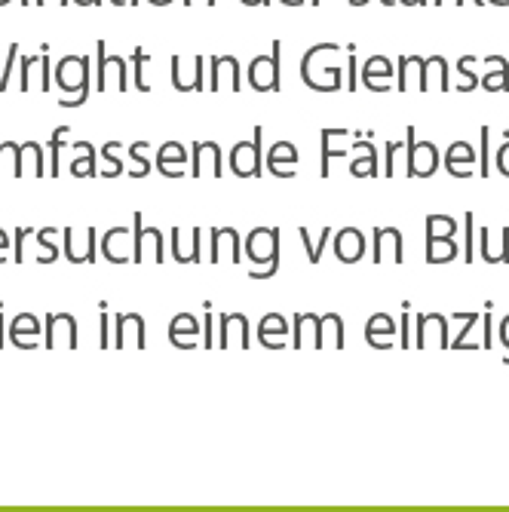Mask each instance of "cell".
I'll return each mask as SVG.
<instances>
[{
	"mask_svg": "<svg viewBox=\"0 0 509 512\" xmlns=\"http://www.w3.org/2000/svg\"><path fill=\"white\" fill-rule=\"evenodd\" d=\"M454 234H457L454 218H448V215H430L427 218V258L433 264L451 261L457 255Z\"/></svg>",
	"mask_w": 509,
	"mask_h": 512,
	"instance_id": "6da1fadb",
	"label": "cell"
},
{
	"mask_svg": "<svg viewBox=\"0 0 509 512\" xmlns=\"http://www.w3.org/2000/svg\"><path fill=\"white\" fill-rule=\"evenodd\" d=\"M246 252L255 264H280V230L273 227H261V230H252V237L246 243Z\"/></svg>",
	"mask_w": 509,
	"mask_h": 512,
	"instance_id": "7a4b0ae2",
	"label": "cell"
},
{
	"mask_svg": "<svg viewBox=\"0 0 509 512\" xmlns=\"http://www.w3.org/2000/svg\"><path fill=\"white\" fill-rule=\"evenodd\" d=\"M230 169L243 178L261 175V138H255V142H240L234 154H230Z\"/></svg>",
	"mask_w": 509,
	"mask_h": 512,
	"instance_id": "3957f363",
	"label": "cell"
},
{
	"mask_svg": "<svg viewBox=\"0 0 509 512\" xmlns=\"http://www.w3.org/2000/svg\"><path fill=\"white\" fill-rule=\"evenodd\" d=\"M408 148H411V157H408V175H414V178H430L433 172H436V163H439V157H436V148L433 145H427V142H414V138H408Z\"/></svg>",
	"mask_w": 509,
	"mask_h": 512,
	"instance_id": "277c9868",
	"label": "cell"
},
{
	"mask_svg": "<svg viewBox=\"0 0 509 512\" xmlns=\"http://www.w3.org/2000/svg\"><path fill=\"white\" fill-rule=\"evenodd\" d=\"M37 335H40V322L34 313H19L13 319V329H10V341L16 347H37Z\"/></svg>",
	"mask_w": 509,
	"mask_h": 512,
	"instance_id": "5b68a950",
	"label": "cell"
},
{
	"mask_svg": "<svg viewBox=\"0 0 509 512\" xmlns=\"http://www.w3.org/2000/svg\"><path fill=\"white\" fill-rule=\"evenodd\" d=\"M184 163H188V154H184L181 142H166L157 154V169L169 178L184 175Z\"/></svg>",
	"mask_w": 509,
	"mask_h": 512,
	"instance_id": "8992f818",
	"label": "cell"
},
{
	"mask_svg": "<svg viewBox=\"0 0 509 512\" xmlns=\"http://www.w3.org/2000/svg\"><path fill=\"white\" fill-rule=\"evenodd\" d=\"M194 335H200V325L194 322V316L191 313H181V316H175L172 319V325H169V341L175 344V347H184V350H191L197 341H194Z\"/></svg>",
	"mask_w": 509,
	"mask_h": 512,
	"instance_id": "52a82bcc",
	"label": "cell"
},
{
	"mask_svg": "<svg viewBox=\"0 0 509 512\" xmlns=\"http://www.w3.org/2000/svg\"><path fill=\"white\" fill-rule=\"evenodd\" d=\"M335 249H338V258H341L344 264H353V261H359V258H362V252H365V240H362L359 230H341L338 240H335Z\"/></svg>",
	"mask_w": 509,
	"mask_h": 512,
	"instance_id": "ba28073f",
	"label": "cell"
},
{
	"mask_svg": "<svg viewBox=\"0 0 509 512\" xmlns=\"http://www.w3.org/2000/svg\"><path fill=\"white\" fill-rule=\"evenodd\" d=\"M460 163H476V154L467 142H457L451 151H448V172H454L457 178H464V169H460Z\"/></svg>",
	"mask_w": 509,
	"mask_h": 512,
	"instance_id": "9c48e42d",
	"label": "cell"
},
{
	"mask_svg": "<svg viewBox=\"0 0 509 512\" xmlns=\"http://www.w3.org/2000/svg\"><path fill=\"white\" fill-rule=\"evenodd\" d=\"M267 163H270V172L273 175H280V163H298V151L289 142H280V145H273Z\"/></svg>",
	"mask_w": 509,
	"mask_h": 512,
	"instance_id": "30bf717a",
	"label": "cell"
},
{
	"mask_svg": "<svg viewBox=\"0 0 509 512\" xmlns=\"http://www.w3.org/2000/svg\"><path fill=\"white\" fill-rule=\"evenodd\" d=\"M145 148H148V142H135V145H132V160L138 163V172H135V178L148 175V169H151V163L142 157V154H145Z\"/></svg>",
	"mask_w": 509,
	"mask_h": 512,
	"instance_id": "8fae6325",
	"label": "cell"
},
{
	"mask_svg": "<svg viewBox=\"0 0 509 512\" xmlns=\"http://www.w3.org/2000/svg\"><path fill=\"white\" fill-rule=\"evenodd\" d=\"M65 132H68V129H56V132H53V142H50V145H53V163H56V166L50 169L53 175H59V151L65 148V142H62V135H65Z\"/></svg>",
	"mask_w": 509,
	"mask_h": 512,
	"instance_id": "7c38bea8",
	"label": "cell"
},
{
	"mask_svg": "<svg viewBox=\"0 0 509 512\" xmlns=\"http://www.w3.org/2000/svg\"><path fill=\"white\" fill-rule=\"evenodd\" d=\"M497 169H500L503 175H509V142L497 151Z\"/></svg>",
	"mask_w": 509,
	"mask_h": 512,
	"instance_id": "4fadbf2b",
	"label": "cell"
},
{
	"mask_svg": "<svg viewBox=\"0 0 509 512\" xmlns=\"http://www.w3.org/2000/svg\"><path fill=\"white\" fill-rule=\"evenodd\" d=\"M102 347H108V310L102 307V341H99Z\"/></svg>",
	"mask_w": 509,
	"mask_h": 512,
	"instance_id": "5bb4252c",
	"label": "cell"
},
{
	"mask_svg": "<svg viewBox=\"0 0 509 512\" xmlns=\"http://www.w3.org/2000/svg\"><path fill=\"white\" fill-rule=\"evenodd\" d=\"M10 246V237L4 234V230H0V249H7Z\"/></svg>",
	"mask_w": 509,
	"mask_h": 512,
	"instance_id": "9a60e30c",
	"label": "cell"
}]
</instances>
